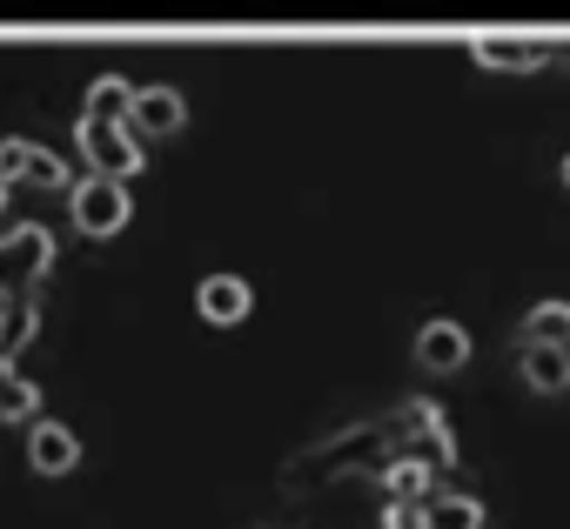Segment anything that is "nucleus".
Returning <instances> with one entry per match:
<instances>
[{
	"label": "nucleus",
	"instance_id": "1",
	"mask_svg": "<svg viewBox=\"0 0 570 529\" xmlns=\"http://www.w3.org/2000/svg\"><path fill=\"white\" fill-rule=\"evenodd\" d=\"M396 469H436V476L456 469V436H450L443 409L423 396L289 449L275 482H282V496H323L336 482H390Z\"/></svg>",
	"mask_w": 570,
	"mask_h": 529
},
{
	"label": "nucleus",
	"instance_id": "2",
	"mask_svg": "<svg viewBox=\"0 0 570 529\" xmlns=\"http://www.w3.org/2000/svg\"><path fill=\"white\" fill-rule=\"evenodd\" d=\"M470 61L490 74H537V68H570V34H517V28H476Z\"/></svg>",
	"mask_w": 570,
	"mask_h": 529
},
{
	"label": "nucleus",
	"instance_id": "3",
	"mask_svg": "<svg viewBox=\"0 0 570 529\" xmlns=\"http://www.w3.org/2000/svg\"><path fill=\"white\" fill-rule=\"evenodd\" d=\"M48 261H55V234H48L41 221H35V228H14V234H0V302L41 296Z\"/></svg>",
	"mask_w": 570,
	"mask_h": 529
},
{
	"label": "nucleus",
	"instance_id": "4",
	"mask_svg": "<svg viewBox=\"0 0 570 529\" xmlns=\"http://www.w3.org/2000/svg\"><path fill=\"white\" fill-rule=\"evenodd\" d=\"M75 141L88 154V174H108V181H128L141 168V141L121 128V121H75Z\"/></svg>",
	"mask_w": 570,
	"mask_h": 529
},
{
	"label": "nucleus",
	"instance_id": "5",
	"mask_svg": "<svg viewBox=\"0 0 570 529\" xmlns=\"http://www.w3.org/2000/svg\"><path fill=\"white\" fill-rule=\"evenodd\" d=\"M75 228L81 234H121L128 228V181H108V174L75 181Z\"/></svg>",
	"mask_w": 570,
	"mask_h": 529
},
{
	"label": "nucleus",
	"instance_id": "6",
	"mask_svg": "<svg viewBox=\"0 0 570 529\" xmlns=\"http://www.w3.org/2000/svg\"><path fill=\"white\" fill-rule=\"evenodd\" d=\"M0 174H8V181H35V188H68V161L35 148V141H21V134L0 141Z\"/></svg>",
	"mask_w": 570,
	"mask_h": 529
},
{
	"label": "nucleus",
	"instance_id": "7",
	"mask_svg": "<svg viewBox=\"0 0 570 529\" xmlns=\"http://www.w3.org/2000/svg\"><path fill=\"white\" fill-rule=\"evenodd\" d=\"M181 121H188V101L175 88H141L135 94V114H128V134L135 141H155V134H181Z\"/></svg>",
	"mask_w": 570,
	"mask_h": 529
},
{
	"label": "nucleus",
	"instance_id": "8",
	"mask_svg": "<svg viewBox=\"0 0 570 529\" xmlns=\"http://www.w3.org/2000/svg\"><path fill=\"white\" fill-rule=\"evenodd\" d=\"M416 362H423L430 376H456V369L470 362L463 322H423V329H416Z\"/></svg>",
	"mask_w": 570,
	"mask_h": 529
},
{
	"label": "nucleus",
	"instance_id": "9",
	"mask_svg": "<svg viewBox=\"0 0 570 529\" xmlns=\"http://www.w3.org/2000/svg\"><path fill=\"white\" fill-rule=\"evenodd\" d=\"M195 302H202V316H208L215 329H235V322H248V309H255V296H248L242 276H208Z\"/></svg>",
	"mask_w": 570,
	"mask_h": 529
},
{
	"label": "nucleus",
	"instance_id": "10",
	"mask_svg": "<svg viewBox=\"0 0 570 529\" xmlns=\"http://www.w3.org/2000/svg\"><path fill=\"white\" fill-rule=\"evenodd\" d=\"M28 462H35V476H68V469L81 462L75 429H61V422H35V436H28Z\"/></svg>",
	"mask_w": 570,
	"mask_h": 529
},
{
	"label": "nucleus",
	"instance_id": "11",
	"mask_svg": "<svg viewBox=\"0 0 570 529\" xmlns=\"http://www.w3.org/2000/svg\"><path fill=\"white\" fill-rule=\"evenodd\" d=\"M517 349H570V302H537L517 329Z\"/></svg>",
	"mask_w": 570,
	"mask_h": 529
},
{
	"label": "nucleus",
	"instance_id": "12",
	"mask_svg": "<svg viewBox=\"0 0 570 529\" xmlns=\"http://www.w3.org/2000/svg\"><path fill=\"white\" fill-rule=\"evenodd\" d=\"M41 329V296H14V302H0V356H21Z\"/></svg>",
	"mask_w": 570,
	"mask_h": 529
},
{
	"label": "nucleus",
	"instance_id": "13",
	"mask_svg": "<svg viewBox=\"0 0 570 529\" xmlns=\"http://www.w3.org/2000/svg\"><path fill=\"white\" fill-rule=\"evenodd\" d=\"M0 422H41V389L0 356Z\"/></svg>",
	"mask_w": 570,
	"mask_h": 529
},
{
	"label": "nucleus",
	"instance_id": "14",
	"mask_svg": "<svg viewBox=\"0 0 570 529\" xmlns=\"http://www.w3.org/2000/svg\"><path fill=\"white\" fill-rule=\"evenodd\" d=\"M523 356V382L537 396H563L570 389V349H517Z\"/></svg>",
	"mask_w": 570,
	"mask_h": 529
},
{
	"label": "nucleus",
	"instance_id": "15",
	"mask_svg": "<svg viewBox=\"0 0 570 529\" xmlns=\"http://www.w3.org/2000/svg\"><path fill=\"white\" fill-rule=\"evenodd\" d=\"M423 529H483V502L463 489H436L423 509Z\"/></svg>",
	"mask_w": 570,
	"mask_h": 529
},
{
	"label": "nucleus",
	"instance_id": "16",
	"mask_svg": "<svg viewBox=\"0 0 570 529\" xmlns=\"http://www.w3.org/2000/svg\"><path fill=\"white\" fill-rule=\"evenodd\" d=\"M128 114H135V88H128L121 74H101V81L88 88L81 121H121V128H128Z\"/></svg>",
	"mask_w": 570,
	"mask_h": 529
},
{
	"label": "nucleus",
	"instance_id": "17",
	"mask_svg": "<svg viewBox=\"0 0 570 529\" xmlns=\"http://www.w3.org/2000/svg\"><path fill=\"white\" fill-rule=\"evenodd\" d=\"M423 509H430V502H396V496H390L383 529H423Z\"/></svg>",
	"mask_w": 570,
	"mask_h": 529
},
{
	"label": "nucleus",
	"instance_id": "18",
	"mask_svg": "<svg viewBox=\"0 0 570 529\" xmlns=\"http://www.w3.org/2000/svg\"><path fill=\"white\" fill-rule=\"evenodd\" d=\"M8 194H14V181H8V174H0V208H8Z\"/></svg>",
	"mask_w": 570,
	"mask_h": 529
},
{
	"label": "nucleus",
	"instance_id": "19",
	"mask_svg": "<svg viewBox=\"0 0 570 529\" xmlns=\"http://www.w3.org/2000/svg\"><path fill=\"white\" fill-rule=\"evenodd\" d=\"M563 188H570V154H563Z\"/></svg>",
	"mask_w": 570,
	"mask_h": 529
}]
</instances>
